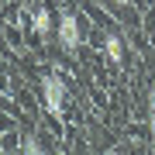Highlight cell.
<instances>
[{
    "instance_id": "obj_1",
    "label": "cell",
    "mask_w": 155,
    "mask_h": 155,
    "mask_svg": "<svg viewBox=\"0 0 155 155\" xmlns=\"http://www.w3.org/2000/svg\"><path fill=\"white\" fill-rule=\"evenodd\" d=\"M41 107L48 117L62 121L66 117V79L59 72H45L41 76Z\"/></svg>"
},
{
    "instance_id": "obj_2",
    "label": "cell",
    "mask_w": 155,
    "mask_h": 155,
    "mask_svg": "<svg viewBox=\"0 0 155 155\" xmlns=\"http://www.w3.org/2000/svg\"><path fill=\"white\" fill-rule=\"evenodd\" d=\"M79 17L76 14H69V11H62L59 14V24H55V41L62 45L66 52H76L79 48Z\"/></svg>"
},
{
    "instance_id": "obj_3",
    "label": "cell",
    "mask_w": 155,
    "mask_h": 155,
    "mask_svg": "<svg viewBox=\"0 0 155 155\" xmlns=\"http://www.w3.org/2000/svg\"><path fill=\"white\" fill-rule=\"evenodd\" d=\"M104 55L110 59L114 66H124V41H121V35L107 31V38H104Z\"/></svg>"
},
{
    "instance_id": "obj_4",
    "label": "cell",
    "mask_w": 155,
    "mask_h": 155,
    "mask_svg": "<svg viewBox=\"0 0 155 155\" xmlns=\"http://www.w3.org/2000/svg\"><path fill=\"white\" fill-rule=\"evenodd\" d=\"M31 28H35V35H38L41 41L52 38V14L45 11V7H38V11L31 14Z\"/></svg>"
},
{
    "instance_id": "obj_5",
    "label": "cell",
    "mask_w": 155,
    "mask_h": 155,
    "mask_svg": "<svg viewBox=\"0 0 155 155\" xmlns=\"http://www.w3.org/2000/svg\"><path fill=\"white\" fill-rule=\"evenodd\" d=\"M17 155H41L38 141H35V134H24V138H21V148H17Z\"/></svg>"
},
{
    "instance_id": "obj_6",
    "label": "cell",
    "mask_w": 155,
    "mask_h": 155,
    "mask_svg": "<svg viewBox=\"0 0 155 155\" xmlns=\"http://www.w3.org/2000/svg\"><path fill=\"white\" fill-rule=\"evenodd\" d=\"M148 124H152V138H155V83L148 90Z\"/></svg>"
},
{
    "instance_id": "obj_7",
    "label": "cell",
    "mask_w": 155,
    "mask_h": 155,
    "mask_svg": "<svg viewBox=\"0 0 155 155\" xmlns=\"http://www.w3.org/2000/svg\"><path fill=\"white\" fill-rule=\"evenodd\" d=\"M114 7H131V0H110Z\"/></svg>"
}]
</instances>
